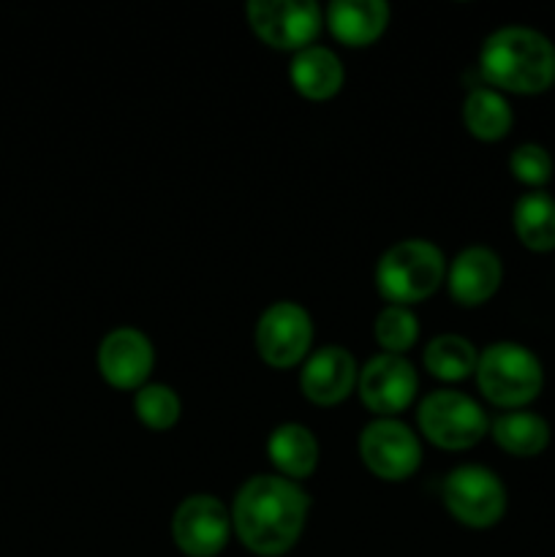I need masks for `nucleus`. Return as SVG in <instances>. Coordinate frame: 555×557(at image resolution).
I'll list each match as a JSON object with an SVG mask.
<instances>
[{
    "instance_id": "nucleus-1",
    "label": "nucleus",
    "mask_w": 555,
    "mask_h": 557,
    "mask_svg": "<svg viewBox=\"0 0 555 557\" xmlns=\"http://www.w3.org/2000/svg\"><path fill=\"white\" fill-rule=\"evenodd\" d=\"M308 495L292 479L254 476L237 493L232 525L239 542L256 555L288 553L303 536Z\"/></svg>"
},
{
    "instance_id": "nucleus-2",
    "label": "nucleus",
    "mask_w": 555,
    "mask_h": 557,
    "mask_svg": "<svg viewBox=\"0 0 555 557\" xmlns=\"http://www.w3.org/2000/svg\"><path fill=\"white\" fill-rule=\"evenodd\" d=\"M479 74L501 90L536 96L555 82V47L531 27H501L484 41Z\"/></svg>"
},
{
    "instance_id": "nucleus-3",
    "label": "nucleus",
    "mask_w": 555,
    "mask_h": 557,
    "mask_svg": "<svg viewBox=\"0 0 555 557\" xmlns=\"http://www.w3.org/2000/svg\"><path fill=\"white\" fill-rule=\"evenodd\" d=\"M444 272V256L433 243L403 239L381 256L375 283H379L381 297L406 308V305L428 299L441 286Z\"/></svg>"
},
{
    "instance_id": "nucleus-4",
    "label": "nucleus",
    "mask_w": 555,
    "mask_h": 557,
    "mask_svg": "<svg viewBox=\"0 0 555 557\" xmlns=\"http://www.w3.org/2000/svg\"><path fill=\"white\" fill-rule=\"evenodd\" d=\"M482 395L501 408H520L536 400L544 386L542 362L517 343H493L477 362Z\"/></svg>"
},
{
    "instance_id": "nucleus-5",
    "label": "nucleus",
    "mask_w": 555,
    "mask_h": 557,
    "mask_svg": "<svg viewBox=\"0 0 555 557\" xmlns=\"http://www.w3.org/2000/svg\"><path fill=\"white\" fill-rule=\"evenodd\" d=\"M419 428L424 438L441 449H471L484 438L488 413L462 392H433L419 406Z\"/></svg>"
},
{
    "instance_id": "nucleus-6",
    "label": "nucleus",
    "mask_w": 555,
    "mask_h": 557,
    "mask_svg": "<svg viewBox=\"0 0 555 557\" xmlns=\"http://www.w3.org/2000/svg\"><path fill=\"white\" fill-rule=\"evenodd\" d=\"M444 504L468 528H493L506 511V490L493 471L462 466L446 476Z\"/></svg>"
},
{
    "instance_id": "nucleus-7",
    "label": "nucleus",
    "mask_w": 555,
    "mask_h": 557,
    "mask_svg": "<svg viewBox=\"0 0 555 557\" xmlns=\"http://www.w3.org/2000/svg\"><path fill=\"white\" fill-rule=\"evenodd\" d=\"M248 22L256 36L275 49H308L321 30V9L310 0H254Z\"/></svg>"
},
{
    "instance_id": "nucleus-8",
    "label": "nucleus",
    "mask_w": 555,
    "mask_h": 557,
    "mask_svg": "<svg viewBox=\"0 0 555 557\" xmlns=\"http://www.w3.org/2000/svg\"><path fill=\"white\" fill-rule=\"evenodd\" d=\"M359 455L379 479L403 482L422 462V446L403 422L379 419V422L368 424L359 435Z\"/></svg>"
},
{
    "instance_id": "nucleus-9",
    "label": "nucleus",
    "mask_w": 555,
    "mask_h": 557,
    "mask_svg": "<svg viewBox=\"0 0 555 557\" xmlns=\"http://www.w3.org/2000/svg\"><path fill=\"white\" fill-rule=\"evenodd\" d=\"M313 341L310 315L294 302H275L264 310L256 326V348L270 368H294Z\"/></svg>"
},
{
    "instance_id": "nucleus-10",
    "label": "nucleus",
    "mask_w": 555,
    "mask_h": 557,
    "mask_svg": "<svg viewBox=\"0 0 555 557\" xmlns=\"http://www.w3.org/2000/svg\"><path fill=\"white\" fill-rule=\"evenodd\" d=\"M172 533L177 547L188 557H215L226 547L232 517L212 495H190L174 511Z\"/></svg>"
},
{
    "instance_id": "nucleus-11",
    "label": "nucleus",
    "mask_w": 555,
    "mask_h": 557,
    "mask_svg": "<svg viewBox=\"0 0 555 557\" xmlns=\"http://www.w3.org/2000/svg\"><path fill=\"white\" fill-rule=\"evenodd\" d=\"M419 379L411 364L395 354H381L370 359L359 373V397L365 406L381 417H395L406 411L417 395Z\"/></svg>"
},
{
    "instance_id": "nucleus-12",
    "label": "nucleus",
    "mask_w": 555,
    "mask_h": 557,
    "mask_svg": "<svg viewBox=\"0 0 555 557\" xmlns=\"http://www.w3.org/2000/svg\"><path fill=\"white\" fill-rule=\"evenodd\" d=\"M98 370L114 389H141L152 370V346L139 330L109 332L98 348Z\"/></svg>"
},
{
    "instance_id": "nucleus-13",
    "label": "nucleus",
    "mask_w": 555,
    "mask_h": 557,
    "mask_svg": "<svg viewBox=\"0 0 555 557\" xmlns=\"http://www.w3.org/2000/svg\"><path fill=\"white\" fill-rule=\"evenodd\" d=\"M303 392L316 406H335L346 400L357 384V364L354 357L341 346H326L308 359L303 370Z\"/></svg>"
},
{
    "instance_id": "nucleus-14",
    "label": "nucleus",
    "mask_w": 555,
    "mask_h": 557,
    "mask_svg": "<svg viewBox=\"0 0 555 557\" xmlns=\"http://www.w3.org/2000/svg\"><path fill=\"white\" fill-rule=\"evenodd\" d=\"M501 259L488 248H468L455 259L449 270V294L466 308L482 305L498 292Z\"/></svg>"
},
{
    "instance_id": "nucleus-15",
    "label": "nucleus",
    "mask_w": 555,
    "mask_h": 557,
    "mask_svg": "<svg viewBox=\"0 0 555 557\" xmlns=\"http://www.w3.org/2000/svg\"><path fill=\"white\" fill-rule=\"evenodd\" d=\"M390 22V5L381 0H335L326 9V25L348 47L373 44Z\"/></svg>"
},
{
    "instance_id": "nucleus-16",
    "label": "nucleus",
    "mask_w": 555,
    "mask_h": 557,
    "mask_svg": "<svg viewBox=\"0 0 555 557\" xmlns=\"http://www.w3.org/2000/svg\"><path fill=\"white\" fill-rule=\"evenodd\" d=\"M292 82L305 98L324 101L343 87V65L326 47L299 49L292 60Z\"/></svg>"
},
{
    "instance_id": "nucleus-17",
    "label": "nucleus",
    "mask_w": 555,
    "mask_h": 557,
    "mask_svg": "<svg viewBox=\"0 0 555 557\" xmlns=\"http://www.w3.org/2000/svg\"><path fill=\"white\" fill-rule=\"evenodd\" d=\"M270 460L283 476L288 479H308L319 462V444L313 433L303 424H283L270 435Z\"/></svg>"
},
{
    "instance_id": "nucleus-18",
    "label": "nucleus",
    "mask_w": 555,
    "mask_h": 557,
    "mask_svg": "<svg viewBox=\"0 0 555 557\" xmlns=\"http://www.w3.org/2000/svg\"><path fill=\"white\" fill-rule=\"evenodd\" d=\"M515 232L528 250H555V199L544 190H531L515 205Z\"/></svg>"
},
{
    "instance_id": "nucleus-19",
    "label": "nucleus",
    "mask_w": 555,
    "mask_h": 557,
    "mask_svg": "<svg viewBox=\"0 0 555 557\" xmlns=\"http://www.w3.org/2000/svg\"><path fill=\"white\" fill-rule=\"evenodd\" d=\"M493 438L515 457H536L550 444V424L539 413L509 411L493 422Z\"/></svg>"
},
{
    "instance_id": "nucleus-20",
    "label": "nucleus",
    "mask_w": 555,
    "mask_h": 557,
    "mask_svg": "<svg viewBox=\"0 0 555 557\" xmlns=\"http://www.w3.org/2000/svg\"><path fill=\"white\" fill-rule=\"evenodd\" d=\"M462 120L477 139H504L511 128V107L501 92L490 90V87H473L462 107Z\"/></svg>"
},
{
    "instance_id": "nucleus-21",
    "label": "nucleus",
    "mask_w": 555,
    "mask_h": 557,
    "mask_svg": "<svg viewBox=\"0 0 555 557\" xmlns=\"http://www.w3.org/2000/svg\"><path fill=\"white\" fill-rule=\"evenodd\" d=\"M477 351L460 335H441L424 351V368L441 381H462L477 373Z\"/></svg>"
},
{
    "instance_id": "nucleus-22",
    "label": "nucleus",
    "mask_w": 555,
    "mask_h": 557,
    "mask_svg": "<svg viewBox=\"0 0 555 557\" xmlns=\"http://www.w3.org/2000/svg\"><path fill=\"white\" fill-rule=\"evenodd\" d=\"M417 315L408 308H403V305H390V308L381 310L379 319H375V341H379V346L384 348L386 354L400 357L403 351H408V348L417 343Z\"/></svg>"
},
{
    "instance_id": "nucleus-23",
    "label": "nucleus",
    "mask_w": 555,
    "mask_h": 557,
    "mask_svg": "<svg viewBox=\"0 0 555 557\" xmlns=\"http://www.w3.org/2000/svg\"><path fill=\"white\" fill-rule=\"evenodd\" d=\"M136 417L150 430H169L180 419V400L169 386L145 384L136 392Z\"/></svg>"
},
{
    "instance_id": "nucleus-24",
    "label": "nucleus",
    "mask_w": 555,
    "mask_h": 557,
    "mask_svg": "<svg viewBox=\"0 0 555 557\" xmlns=\"http://www.w3.org/2000/svg\"><path fill=\"white\" fill-rule=\"evenodd\" d=\"M509 169L515 180L528 188H542L553 177V158L542 145H520L509 158Z\"/></svg>"
}]
</instances>
